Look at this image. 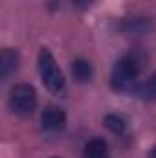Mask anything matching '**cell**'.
Returning <instances> with one entry per match:
<instances>
[{
    "label": "cell",
    "instance_id": "cell-11",
    "mask_svg": "<svg viewBox=\"0 0 156 158\" xmlns=\"http://www.w3.org/2000/svg\"><path fill=\"white\" fill-rule=\"evenodd\" d=\"M92 2H94V0H74V4L79 6V7H88Z\"/></svg>",
    "mask_w": 156,
    "mask_h": 158
},
{
    "label": "cell",
    "instance_id": "cell-1",
    "mask_svg": "<svg viewBox=\"0 0 156 158\" xmlns=\"http://www.w3.org/2000/svg\"><path fill=\"white\" fill-rule=\"evenodd\" d=\"M142 72V61L136 55H123L112 68L110 85L116 92H134Z\"/></svg>",
    "mask_w": 156,
    "mask_h": 158
},
{
    "label": "cell",
    "instance_id": "cell-4",
    "mask_svg": "<svg viewBox=\"0 0 156 158\" xmlns=\"http://www.w3.org/2000/svg\"><path fill=\"white\" fill-rule=\"evenodd\" d=\"M40 125L46 132H59L66 125V114L59 107H46L40 114Z\"/></svg>",
    "mask_w": 156,
    "mask_h": 158
},
{
    "label": "cell",
    "instance_id": "cell-9",
    "mask_svg": "<svg viewBox=\"0 0 156 158\" xmlns=\"http://www.w3.org/2000/svg\"><path fill=\"white\" fill-rule=\"evenodd\" d=\"M72 74L76 81L79 83H88L92 76H94V70H92V64L86 61V59H77L72 63Z\"/></svg>",
    "mask_w": 156,
    "mask_h": 158
},
{
    "label": "cell",
    "instance_id": "cell-5",
    "mask_svg": "<svg viewBox=\"0 0 156 158\" xmlns=\"http://www.w3.org/2000/svg\"><path fill=\"white\" fill-rule=\"evenodd\" d=\"M18 61H20V55L17 50L4 48L0 53V77L6 79L7 76H11L18 68Z\"/></svg>",
    "mask_w": 156,
    "mask_h": 158
},
{
    "label": "cell",
    "instance_id": "cell-13",
    "mask_svg": "<svg viewBox=\"0 0 156 158\" xmlns=\"http://www.w3.org/2000/svg\"><path fill=\"white\" fill-rule=\"evenodd\" d=\"M105 158H109V156H105Z\"/></svg>",
    "mask_w": 156,
    "mask_h": 158
},
{
    "label": "cell",
    "instance_id": "cell-10",
    "mask_svg": "<svg viewBox=\"0 0 156 158\" xmlns=\"http://www.w3.org/2000/svg\"><path fill=\"white\" fill-rule=\"evenodd\" d=\"M103 125L110 132H114V134H123L125 132V127H127L125 119L121 118V116H117V114H107L105 119H103Z\"/></svg>",
    "mask_w": 156,
    "mask_h": 158
},
{
    "label": "cell",
    "instance_id": "cell-8",
    "mask_svg": "<svg viewBox=\"0 0 156 158\" xmlns=\"http://www.w3.org/2000/svg\"><path fill=\"white\" fill-rule=\"evenodd\" d=\"M151 28V22L147 19H140V17H134V19H127L121 22V30L125 33H132V35H140V33H145L149 31Z\"/></svg>",
    "mask_w": 156,
    "mask_h": 158
},
{
    "label": "cell",
    "instance_id": "cell-6",
    "mask_svg": "<svg viewBox=\"0 0 156 158\" xmlns=\"http://www.w3.org/2000/svg\"><path fill=\"white\" fill-rule=\"evenodd\" d=\"M83 156L84 158H105L109 156V145L103 138H92L90 142H86L84 149H83Z\"/></svg>",
    "mask_w": 156,
    "mask_h": 158
},
{
    "label": "cell",
    "instance_id": "cell-3",
    "mask_svg": "<svg viewBox=\"0 0 156 158\" xmlns=\"http://www.w3.org/2000/svg\"><path fill=\"white\" fill-rule=\"evenodd\" d=\"M37 63H39V74H40V79H42L44 86L50 92L59 94L64 88V76H63L61 68L57 66L55 57L51 55V52L48 48H40Z\"/></svg>",
    "mask_w": 156,
    "mask_h": 158
},
{
    "label": "cell",
    "instance_id": "cell-2",
    "mask_svg": "<svg viewBox=\"0 0 156 158\" xmlns=\"http://www.w3.org/2000/svg\"><path fill=\"white\" fill-rule=\"evenodd\" d=\"M9 109L17 116H31L37 107V92L30 83H17L9 92Z\"/></svg>",
    "mask_w": 156,
    "mask_h": 158
},
{
    "label": "cell",
    "instance_id": "cell-12",
    "mask_svg": "<svg viewBox=\"0 0 156 158\" xmlns=\"http://www.w3.org/2000/svg\"><path fill=\"white\" fill-rule=\"evenodd\" d=\"M153 158H156V149H154V151H153Z\"/></svg>",
    "mask_w": 156,
    "mask_h": 158
},
{
    "label": "cell",
    "instance_id": "cell-7",
    "mask_svg": "<svg viewBox=\"0 0 156 158\" xmlns=\"http://www.w3.org/2000/svg\"><path fill=\"white\" fill-rule=\"evenodd\" d=\"M134 94H136L138 98L145 99V101H153V99H156V72L153 74V76H149L143 83H138Z\"/></svg>",
    "mask_w": 156,
    "mask_h": 158
}]
</instances>
